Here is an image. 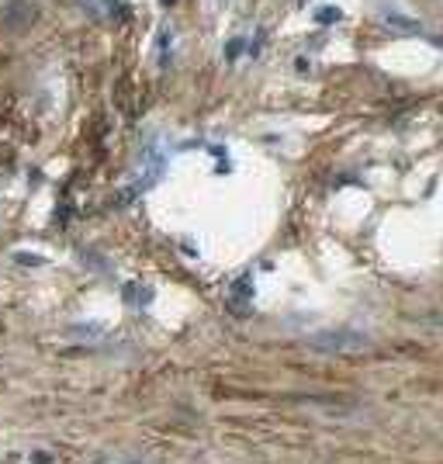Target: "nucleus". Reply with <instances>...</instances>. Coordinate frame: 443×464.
I'll list each match as a JSON object with an SVG mask.
<instances>
[{
  "mask_svg": "<svg viewBox=\"0 0 443 464\" xmlns=\"http://www.w3.org/2000/svg\"><path fill=\"white\" fill-rule=\"evenodd\" d=\"M31 10H35V7H31L28 0H10L0 21H3V28H7V31H21V28H28V24H31V17H35Z\"/></svg>",
  "mask_w": 443,
  "mask_h": 464,
  "instance_id": "nucleus-2",
  "label": "nucleus"
},
{
  "mask_svg": "<svg viewBox=\"0 0 443 464\" xmlns=\"http://www.w3.org/2000/svg\"><path fill=\"white\" fill-rule=\"evenodd\" d=\"M384 24L395 28V31H405V35H419V31H423V24H419L416 17H405V14H398V10H384Z\"/></svg>",
  "mask_w": 443,
  "mask_h": 464,
  "instance_id": "nucleus-3",
  "label": "nucleus"
},
{
  "mask_svg": "<svg viewBox=\"0 0 443 464\" xmlns=\"http://www.w3.org/2000/svg\"><path fill=\"white\" fill-rule=\"evenodd\" d=\"M225 52H229V59H236V56L243 52V42H239V38H236V42H229V49H225Z\"/></svg>",
  "mask_w": 443,
  "mask_h": 464,
  "instance_id": "nucleus-5",
  "label": "nucleus"
},
{
  "mask_svg": "<svg viewBox=\"0 0 443 464\" xmlns=\"http://www.w3.org/2000/svg\"><path fill=\"white\" fill-rule=\"evenodd\" d=\"M308 347H315V350H354V347H363V336H360V333H350V329L315 333V336L308 340Z\"/></svg>",
  "mask_w": 443,
  "mask_h": 464,
  "instance_id": "nucleus-1",
  "label": "nucleus"
},
{
  "mask_svg": "<svg viewBox=\"0 0 443 464\" xmlns=\"http://www.w3.org/2000/svg\"><path fill=\"white\" fill-rule=\"evenodd\" d=\"M340 17H343L340 7H319V10H315V21H319V24H336Z\"/></svg>",
  "mask_w": 443,
  "mask_h": 464,
  "instance_id": "nucleus-4",
  "label": "nucleus"
}]
</instances>
